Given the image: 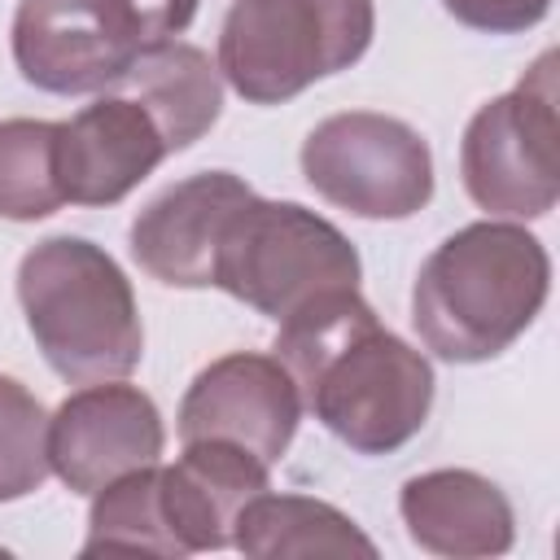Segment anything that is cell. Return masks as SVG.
I'll return each instance as SVG.
<instances>
[{
	"instance_id": "obj_1",
	"label": "cell",
	"mask_w": 560,
	"mask_h": 560,
	"mask_svg": "<svg viewBox=\"0 0 560 560\" xmlns=\"http://www.w3.org/2000/svg\"><path fill=\"white\" fill-rule=\"evenodd\" d=\"M276 359L298 381L302 407L354 455H394L433 407V368L381 328L359 289H332L280 319Z\"/></svg>"
},
{
	"instance_id": "obj_2",
	"label": "cell",
	"mask_w": 560,
	"mask_h": 560,
	"mask_svg": "<svg viewBox=\"0 0 560 560\" xmlns=\"http://www.w3.org/2000/svg\"><path fill=\"white\" fill-rule=\"evenodd\" d=\"M551 293V258L512 219L451 232L411 284V324L446 363H486L538 319Z\"/></svg>"
},
{
	"instance_id": "obj_3",
	"label": "cell",
	"mask_w": 560,
	"mask_h": 560,
	"mask_svg": "<svg viewBox=\"0 0 560 560\" xmlns=\"http://www.w3.org/2000/svg\"><path fill=\"white\" fill-rule=\"evenodd\" d=\"M18 302L44 363L70 381H122L140 368L144 328L127 271L83 236H48L18 262Z\"/></svg>"
},
{
	"instance_id": "obj_4",
	"label": "cell",
	"mask_w": 560,
	"mask_h": 560,
	"mask_svg": "<svg viewBox=\"0 0 560 560\" xmlns=\"http://www.w3.org/2000/svg\"><path fill=\"white\" fill-rule=\"evenodd\" d=\"M376 35L372 0H232L219 31V74L249 105H284L350 70Z\"/></svg>"
},
{
	"instance_id": "obj_5",
	"label": "cell",
	"mask_w": 560,
	"mask_h": 560,
	"mask_svg": "<svg viewBox=\"0 0 560 560\" xmlns=\"http://www.w3.org/2000/svg\"><path fill=\"white\" fill-rule=\"evenodd\" d=\"M359 249L337 223L298 201H267L249 192L219 232L210 289H223L280 324L311 298L359 289Z\"/></svg>"
},
{
	"instance_id": "obj_6",
	"label": "cell",
	"mask_w": 560,
	"mask_h": 560,
	"mask_svg": "<svg viewBox=\"0 0 560 560\" xmlns=\"http://www.w3.org/2000/svg\"><path fill=\"white\" fill-rule=\"evenodd\" d=\"M459 175L468 197L490 219H542L560 197V118H556V52H542L529 74L486 101L459 140Z\"/></svg>"
},
{
	"instance_id": "obj_7",
	"label": "cell",
	"mask_w": 560,
	"mask_h": 560,
	"mask_svg": "<svg viewBox=\"0 0 560 560\" xmlns=\"http://www.w3.org/2000/svg\"><path fill=\"white\" fill-rule=\"evenodd\" d=\"M306 184L359 219H411L433 197V153L424 136L376 109H346L302 140Z\"/></svg>"
},
{
	"instance_id": "obj_8",
	"label": "cell",
	"mask_w": 560,
	"mask_h": 560,
	"mask_svg": "<svg viewBox=\"0 0 560 560\" xmlns=\"http://www.w3.org/2000/svg\"><path fill=\"white\" fill-rule=\"evenodd\" d=\"M149 48L131 0H22L13 13V66L52 96L109 92Z\"/></svg>"
},
{
	"instance_id": "obj_9",
	"label": "cell",
	"mask_w": 560,
	"mask_h": 560,
	"mask_svg": "<svg viewBox=\"0 0 560 560\" xmlns=\"http://www.w3.org/2000/svg\"><path fill=\"white\" fill-rule=\"evenodd\" d=\"M162 446V411L140 385H127V376L83 385L48 416V468L74 494H96L158 464Z\"/></svg>"
},
{
	"instance_id": "obj_10",
	"label": "cell",
	"mask_w": 560,
	"mask_h": 560,
	"mask_svg": "<svg viewBox=\"0 0 560 560\" xmlns=\"http://www.w3.org/2000/svg\"><path fill=\"white\" fill-rule=\"evenodd\" d=\"M175 420L184 442H232L271 468L298 433L302 394L276 354L236 350L192 376Z\"/></svg>"
},
{
	"instance_id": "obj_11",
	"label": "cell",
	"mask_w": 560,
	"mask_h": 560,
	"mask_svg": "<svg viewBox=\"0 0 560 560\" xmlns=\"http://www.w3.org/2000/svg\"><path fill=\"white\" fill-rule=\"evenodd\" d=\"M171 158L153 114L127 92H101L57 122V184L70 206H118Z\"/></svg>"
},
{
	"instance_id": "obj_12",
	"label": "cell",
	"mask_w": 560,
	"mask_h": 560,
	"mask_svg": "<svg viewBox=\"0 0 560 560\" xmlns=\"http://www.w3.org/2000/svg\"><path fill=\"white\" fill-rule=\"evenodd\" d=\"M254 188L232 171H201L158 192L131 223V258L171 289H210L228 214Z\"/></svg>"
},
{
	"instance_id": "obj_13",
	"label": "cell",
	"mask_w": 560,
	"mask_h": 560,
	"mask_svg": "<svg viewBox=\"0 0 560 560\" xmlns=\"http://www.w3.org/2000/svg\"><path fill=\"white\" fill-rule=\"evenodd\" d=\"M267 464L232 442H184L171 468H158V494L179 556L232 547L241 508L267 490Z\"/></svg>"
},
{
	"instance_id": "obj_14",
	"label": "cell",
	"mask_w": 560,
	"mask_h": 560,
	"mask_svg": "<svg viewBox=\"0 0 560 560\" xmlns=\"http://www.w3.org/2000/svg\"><path fill=\"white\" fill-rule=\"evenodd\" d=\"M407 538L446 560L503 556L516 542V512L508 494L472 468H433L407 477L398 490Z\"/></svg>"
},
{
	"instance_id": "obj_15",
	"label": "cell",
	"mask_w": 560,
	"mask_h": 560,
	"mask_svg": "<svg viewBox=\"0 0 560 560\" xmlns=\"http://www.w3.org/2000/svg\"><path fill=\"white\" fill-rule=\"evenodd\" d=\"M114 92L136 96L153 114L171 153L192 149L219 122V109H223L219 66L210 61L206 48L184 44V39H166L140 52L136 66L114 83Z\"/></svg>"
},
{
	"instance_id": "obj_16",
	"label": "cell",
	"mask_w": 560,
	"mask_h": 560,
	"mask_svg": "<svg viewBox=\"0 0 560 560\" xmlns=\"http://www.w3.org/2000/svg\"><path fill=\"white\" fill-rule=\"evenodd\" d=\"M232 547L254 560L284 556H376V542L332 503L311 494H254L232 529Z\"/></svg>"
},
{
	"instance_id": "obj_17",
	"label": "cell",
	"mask_w": 560,
	"mask_h": 560,
	"mask_svg": "<svg viewBox=\"0 0 560 560\" xmlns=\"http://www.w3.org/2000/svg\"><path fill=\"white\" fill-rule=\"evenodd\" d=\"M96 551L179 556L171 525H166V512H162V494H158V464L136 468V472H127V477H118L92 494L83 556H96Z\"/></svg>"
},
{
	"instance_id": "obj_18",
	"label": "cell",
	"mask_w": 560,
	"mask_h": 560,
	"mask_svg": "<svg viewBox=\"0 0 560 560\" xmlns=\"http://www.w3.org/2000/svg\"><path fill=\"white\" fill-rule=\"evenodd\" d=\"M66 206L57 184V122L4 118L0 122V219L35 223Z\"/></svg>"
},
{
	"instance_id": "obj_19",
	"label": "cell",
	"mask_w": 560,
	"mask_h": 560,
	"mask_svg": "<svg viewBox=\"0 0 560 560\" xmlns=\"http://www.w3.org/2000/svg\"><path fill=\"white\" fill-rule=\"evenodd\" d=\"M48 472V411L18 376L0 372V503L35 494Z\"/></svg>"
},
{
	"instance_id": "obj_20",
	"label": "cell",
	"mask_w": 560,
	"mask_h": 560,
	"mask_svg": "<svg viewBox=\"0 0 560 560\" xmlns=\"http://www.w3.org/2000/svg\"><path fill=\"white\" fill-rule=\"evenodd\" d=\"M442 9L481 35H521L551 13V0H442Z\"/></svg>"
},
{
	"instance_id": "obj_21",
	"label": "cell",
	"mask_w": 560,
	"mask_h": 560,
	"mask_svg": "<svg viewBox=\"0 0 560 560\" xmlns=\"http://www.w3.org/2000/svg\"><path fill=\"white\" fill-rule=\"evenodd\" d=\"M131 4H136L153 48H158V44H166V39H175V35H184L192 26L201 0H131Z\"/></svg>"
}]
</instances>
